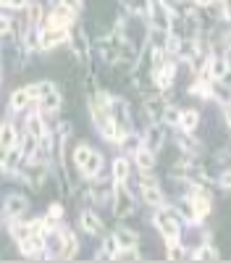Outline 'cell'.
<instances>
[{"instance_id":"cell-43","label":"cell","mask_w":231,"mask_h":263,"mask_svg":"<svg viewBox=\"0 0 231 263\" xmlns=\"http://www.w3.org/2000/svg\"><path fill=\"white\" fill-rule=\"evenodd\" d=\"M226 48L231 50V32H228V37H226Z\"/></svg>"},{"instance_id":"cell-34","label":"cell","mask_w":231,"mask_h":263,"mask_svg":"<svg viewBox=\"0 0 231 263\" xmlns=\"http://www.w3.org/2000/svg\"><path fill=\"white\" fill-rule=\"evenodd\" d=\"M184 255V250L181 248H176V242H171V250H168V258H181Z\"/></svg>"},{"instance_id":"cell-3","label":"cell","mask_w":231,"mask_h":263,"mask_svg":"<svg viewBox=\"0 0 231 263\" xmlns=\"http://www.w3.org/2000/svg\"><path fill=\"white\" fill-rule=\"evenodd\" d=\"M111 114H113V121H116V126L121 132V137H126L132 132V119H129V108H126V103L123 100H113Z\"/></svg>"},{"instance_id":"cell-30","label":"cell","mask_w":231,"mask_h":263,"mask_svg":"<svg viewBox=\"0 0 231 263\" xmlns=\"http://www.w3.org/2000/svg\"><path fill=\"white\" fill-rule=\"evenodd\" d=\"M195 258H202V260H218V250H216V248H210V245H205V248L195 250Z\"/></svg>"},{"instance_id":"cell-26","label":"cell","mask_w":231,"mask_h":263,"mask_svg":"<svg viewBox=\"0 0 231 263\" xmlns=\"http://www.w3.org/2000/svg\"><path fill=\"white\" fill-rule=\"evenodd\" d=\"M197 124H200V114L197 111H184L181 114V129L184 132H192Z\"/></svg>"},{"instance_id":"cell-41","label":"cell","mask_w":231,"mask_h":263,"mask_svg":"<svg viewBox=\"0 0 231 263\" xmlns=\"http://www.w3.org/2000/svg\"><path fill=\"white\" fill-rule=\"evenodd\" d=\"M223 116H226V124H228V126H231V105H228V108H226V114H223Z\"/></svg>"},{"instance_id":"cell-29","label":"cell","mask_w":231,"mask_h":263,"mask_svg":"<svg viewBox=\"0 0 231 263\" xmlns=\"http://www.w3.org/2000/svg\"><path fill=\"white\" fill-rule=\"evenodd\" d=\"M118 253H121V248H118V242H116V237L105 239V245H102V258H118Z\"/></svg>"},{"instance_id":"cell-6","label":"cell","mask_w":231,"mask_h":263,"mask_svg":"<svg viewBox=\"0 0 231 263\" xmlns=\"http://www.w3.org/2000/svg\"><path fill=\"white\" fill-rule=\"evenodd\" d=\"M71 48H74V53L79 55V61H87V55H90V42H87V34H84L81 29H74V32H71Z\"/></svg>"},{"instance_id":"cell-35","label":"cell","mask_w":231,"mask_h":263,"mask_svg":"<svg viewBox=\"0 0 231 263\" xmlns=\"http://www.w3.org/2000/svg\"><path fill=\"white\" fill-rule=\"evenodd\" d=\"M8 29H11V21H8L6 16H0V34H6Z\"/></svg>"},{"instance_id":"cell-27","label":"cell","mask_w":231,"mask_h":263,"mask_svg":"<svg viewBox=\"0 0 231 263\" xmlns=\"http://www.w3.org/2000/svg\"><path fill=\"white\" fill-rule=\"evenodd\" d=\"M226 71H228V63L223 58H213V61H210V77H213V79H221Z\"/></svg>"},{"instance_id":"cell-8","label":"cell","mask_w":231,"mask_h":263,"mask_svg":"<svg viewBox=\"0 0 231 263\" xmlns=\"http://www.w3.org/2000/svg\"><path fill=\"white\" fill-rule=\"evenodd\" d=\"M71 18H74L71 8L60 3V6L50 13V27H69V24H71Z\"/></svg>"},{"instance_id":"cell-44","label":"cell","mask_w":231,"mask_h":263,"mask_svg":"<svg viewBox=\"0 0 231 263\" xmlns=\"http://www.w3.org/2000/svg\"><path fill=\"white\" fill-rule=\"evenodd\" d=\"M221 3H226V0H221Z\"/></svg>"},{"instance_id":"cell-23","label":"cell","mask_w":231,"mask_h":263,"mask_svg":"<svg viewBox=\"0 0 231 263\" xmlns=\"http://www.w3.org/2000/svg\"><path fill=\"white\" fill-rule=\"evenodd\" d=\"M176 142H179V147H181V150H186V153H189V156H197V153H200V142H197V140H192V135H189V132H186L184 137H179Z\"/></svg>"},{"instance_id":"cell-11","label":"cell","mask_w":231,"mask_h":263,"mask_svg":"<svg viewBox=\"0 0 231 263\" xmlns=\"http://www.w3.org/2000/svg\"><path fill=\"white\" fill-rule=\"evenodd\" d=\"M11 234H13V239L16 242H24V239H29L34 232H32V224H24V221H18V218H13L11 221Z\"/></svg>"},{"instance_id":"cell-37","label":"cell","mask_w":231,"mask_h":263,"mask_svg":"<svg viewBox=\"0 0 231 263\" xmlns=\"http://www.w3.org/2000/svg\"><path fill=\"white\" fill-rule=\"evenodd\" d=\"M48 213H50V218H58V216L63 213V208H60V205H50V211H48Z\"/></svg>"},{"instance_id":"cell-25","label":"cell","mask_w":231,"mask_h":263,"mask_svg":"<svg viewBox=\"0 0 231 263\" xmlns=\"http://www.w3.org/2000/svg\"><path fill=\"white\" fill-rule=\"evenodd\" d=\"M137 166L139 168H153V163H155V158H153V150L150 147H142V150H137Z\"/></svg>"},{"instance_id":"cell-7","label":"cell","mask_w":231,"mask_h":263,"mask_svg":"<svg viewBox=\"0 0 231 263\" xmlns=\"http://www.w3.org/2000/svg\"><path fill=\"white\" fill-rule=\"evenodd\" d=\"M192 208H195V218H205L210 213V195L197 190L192 195Z\"/></svg>"},{"instance_id":"cell-42","label":"cell","mask_w":231,"mask_h":263,"mask_svg":"<svg viewBox=\"0 0 231 263\" xmlns=\"http://www.w3.org/2000/svg\"><path fill=\"white\" fill-rule=\"evenodd\" d=\"M195 3H197V6H210L213 0H195Z\"/></svg>"},{"instance_id":"cell-9","label":"cell","mask_w":231,"mask_h":263,"mask_svg":"<svg viewBox=\"0 0 231 263\" xmlns=\"http://www.w3.org/2000/svg\"><path fill=\"white\" fill-rule=\"evenodd\" d=\"M45 174H48V166L45 163H32L29 168H27V182L32 184V187H42V182H45Z\"/></svg>"},{"instance_id":"cell-19","label":"cell","mask_w":231,"mask_h":263,"mask_svg":"<svg viewBox=\"0 0 231 263\" xmlns=\"http://www.w3.org/2000/svg\"><path fill=\"white\" fill-rule=\"evenodd\" d=\"M16 142H18V137H16V129H13V124H11V121H6L3 126H0V145L13 147Z\"/></svg>"},{"instance_id":"cell-36","label":"cell","mask_w":231,"mask_h":263,"mask_svg":"<svg viewBox=\"0 0 231 263\" xmlns=\"http://www.w3.org/2000/svg\"><path fill=\"white\" fill-rule=\"evenodd\" d=\"M221 187H226V190H231V171H226L223 177H221Z\"/></svg>"},{"instance_id":"cell-15","label":"cell","mask_w":231,"mask_h":263,"mask_svg":"<svg viewBox=\"0 0 231 263\" xmlns=\"http://www.w3.org/2000/svg\"><path fill=\"white\" fill-rule=\"evenodd\" d=\"M142 197H144V203H150V205H163V200H165L158 184H147V187H142Z\"/></svg>"},{"instance_id":"cell-28","label":"cell","mask_w":231,"mask_h":263,"mask_svg":"<svg viewBox=\"0 0 231 263\" xmlns=\"http://www.w3.org/2000/svg\"><path fill=\"white\" fill-rule=\"evenodd\" d=\"M92 156V147L90 145H79L76 150H74V161H76V166L81 168L84 163H87V158Z\"/></svg>"},{"instance_id":"cell-1","label":"cell","mask_w":231,"mask_h":263,"mask_svg":"<svg viewBox=\"0 0 231 263\" xmlns=\"http://www.w3.org/2000/svg\"><path fill=\"white\" fill-rule=\"evenodd\" d=\"M113 213L116 218H126V216H132L134 213V197L132 192L123 187V182H116V195H113Z\"/></svg>"},{"instance_id":"cell-22","label":"cell","mask_w":231,"mask_h":263,"mask_svg":"<svg viewBox=\"0 0 231 263\" xmlns=\"http://www.w3.org/2000/svg\"><path fill=\"white\" fill-rule=\"evenodd\" d=\"M160 145H163V129L160 126H150V129H147V147L158 150Z\"/></svg>"},{"instance_id":"cell-40","label":"cell","mask_w":231,"mask_h":263,"mask_svg":"<svg viewBox=\"0 0 231 263\" xmlns=\"http://www.w3.org/2000/svg\"><path fill=\"white\" fill-rule=\"evenodd\" d=\"M24 3H27V0H11V8H21Z\"/></svg>"},{"instance_id":"cell-20","label":"cell","mask_w":231,"mask_h":263,"mask_svg":"<svg viewBox=\"0 0 231 263\" xmlns=\"http://www.w3.org/2000/svg\"><path fill=\"white\" fill-rule=\"evenodd\" d=\"M29 100H32L29 87H24V90H16V92L11 95V108H13V111H18V108H24Z\"/></svg>"},{"instance_id":"cell-2","label":"cell","mask_w":231,"mask_h":263,"mask_svg":"<svg viewBox=\"0 0 231 263\" xmlns=\"http://www.w3.org/2000/svg\"><path fill=\"white\" fill-rule=\"evenodd\" d=\"M155 227L160 229V234L165 237L168 245L179 239V221H176V213H158V216H155Z\"/></svg>"},{"instance_id":"cell-33","label":"cell","mask_w":231,"mask_h":263,"mask_svg":"<svg viewBox=\"0 0 231 263\" xmlns=\"http://www.w3.org/2000/svg\"><path fill=\"white\" fill-rule=\"evenodd\" d=\"M39 21V6H29V24L34 27Z\"/></svg>"},{"instance_id":"cell-13","label":"cell","mask_w":231,"mask_h":263,"mask_svg":"<svg viewBox=\"0 0 231 263\" xmlns=\"http://www.w3.org/2000/svg\"><path fill=\"white\" fill-rule=\"evenodd\" d=\"M153 74H155V84L165 90V87H171V82H174V63L160 66V69H155Z\"/></svg>"},{"instance_id":"cell-31","label":"cell","mask_w":231,"mask_h":263,"mask_svg":"<svg viewBox=\"0 0 231 263\" xmlns=\"http://www.w3.org/2000/svg\"><path fill=\"white\" fill-rule=\"evenodd\" d=\"M168 124H181V111L179 108H174V105H168V111H165V116H163Z\"/></svg>"},{"instance_id":"cell-39","label":"cell","mask_w":231,"mask_h":263,"mask_svg":"<svg viewBox=\"0 0 231 263\" xmlns=\"http://www.w3.org/2000/svg\"><path fill=\"white\" fill-rule=\"evenodd\" d=\"M221 82H223V84H228V87H231V69H228V71H226V74H223V77H221Z\"/></svg>"},{"instance_id":"cell-12","label":"cell","mask_w":231,"mask_h":263,"mask_svg":"<svg viewBox=\"0 0 231 263\" xmlns=\"http://www.w3.org/2000/svg\"><path fill=\"white\" fill-rule=\"evenodd\" d=\"M113 237H116V242H118V248H121V250H129V248H134V245H137V234H134L132 229L118 227Z\"/></svg>"},{"instance_id":"cell-21","label":"cell","mask_w":231,"mask_h":263,"mask_svg":"<svg viewBox=\"0 0 231 263\" xmlns=\"http://www.w3.org/2000/svg\"><path fill=\"white\" fill-rule=\"evenodd\" d=\"M76 255V237L71 232H63V255L60 258H74Z\"/></svg>"},{"instance_id":"cell-14","label":"cell","mask_w":231,"mask_h":263,"mask_svg":"<svg viewBox=\"0 0 231 263\" xmlns=\"http://www.w3.org/2000/svg\"><path fill=\"white\" fill-rule=\"evenodd\" d=\"M81 227H84V232H90V234L102 232V221L97 218V213H92V211H84L81 213Z\"/></svg>"},{"instance_id":"cell-16","label":"cell","mask_w":231,"mask_h":263,"mask_svg":"<svg viewBox=\"0 0 231 263\" xmlns=\"http://www.w3.org/2000/svg\"><path fill=\"white\" fill-rule=\"evenodd\" d=\"M39 103H42V111H45V114H55L58 108H60V92H58V87H55V90H50Z\"/></svg>"},{"instance_id":"cell-5","label":"cell","mask_w":231,"mask_h":263,"mask_svg":"<svg viewBox=\"0 0 231 263\" xmlns=\"http://www.w3.org/2000/svg\"><path fill=\"white\" fill-rule=\"evenodd\" d=\"M165 111H168V103H165L160 95H153V98H147V100H144V114L150 116L153 121L163 119V116H165Z\"/></svg>"},{"instance_id":"cell-38","label":"cell","mask_w":231,"mask_h":263,"mask_svg":"<svg viewBox=\"0 0 231 263\" xmlns=\"http://www.w3.org/2000/svg\"><path fill=\"white\" fill-rule=\"evenodd\" d=\"M63 6H69V8H79V0H60Z\"/></svg>"},{"instance_id":"cell-32","label":"cell","mask_w":231,"mask_h":263,"mask_svg":"<svg viewBox=\"0 0 231 263\" xmlns=\"http://www.w3.org/2000/svg\"><path fill=\"white\" fill-rule=\"evenodd\" d=\"M192 92H195L197 98H210V84H207V82H197V84L192 87Z\"/></svg>"},{"instance_id":"cell-18","label":"cell","mask_w":231,"mask_h":263,"mask_svg":"<svg viewBox=\"0 0 231 263\" xmlns=\"http://www.w3.org/2000/svg\"><path fill=\"white\" fill-rule=\"evenodd\" d=\"M27 132H29V135H34L37 140L45 137V124H42V116H39V114H32V116L27 119Z\"/></svg>"},{"instance_id":"cell-4","label":"cell","mask_w":231,"mask_h":263,"mask_svg":"<svg viewBox=\"0 0 231 263\" xmlns=\"http://www.w3.org/2000/svg\"><path fill=\"white\" fill-rule=\"evenodd\" d=\"M66 37H69V34H66V27H48L45 32L39 34V48H42V50H50V48L60 45Z\"/></svg>"},{"instance_id":"cell-24","label":"cell","mask_w":231,"mask_h":263,"mask_svg":"<svg viewBox=\"0 0 231 263\" xmlns=\"http://www.w3.org/2000/svg\"><path fill=\"white\" fill-rule=\"evenodd\" d=\"M126 177H129V161H126V158H116L113 161V179L123 182Z\"/></svg>"},{"instance_id":"cell-17","label":"cell","mask_w":231,"mask_h":263,"mask_svg":"<svg viewBox=\"0 0 231 263\" xmlns=\"http://www.w3.org/2000/svg\"><path fill=\"white\" fill-rule=\"evenodd\" d=\"M100 168H102V156L92 150V156L87 158V163L81 166V174L84 177H95V174H100Z\"/></svg>"},{"instance_id":"cell-10","label":"cell","mask_w":231,"mask_h":263,"mask_svg":"<svg viewBox=\"0 0 231 263\" xmlns=\"http://www.w3.org/2000/svg\"><path fill=\"white\" fill-rule=\"evenodd\" d=\"M6 213L11 218H18L21 213H27V200L21 195H11L8 200H6Z\"/></svg>"}]
</instances>
